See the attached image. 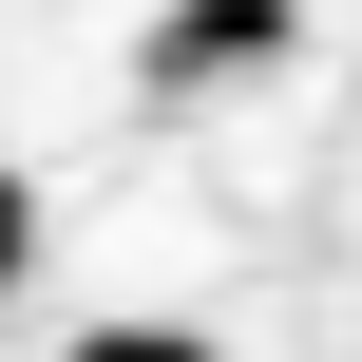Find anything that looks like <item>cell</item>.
Here are the masks:
<instances>
[{
	"mask_svg": "<svg viewBox=\"0 0 362 362\" xmlns=\"http://www.w3.org/2000/svg\"><path fill=\"white\" fill-rule=\"evenodd\" d=\"M286 57V0H172L153 19V95H210V76H267Z\"/></svg>",
	"mask_w": 362,
	"mask_h": 362,
	"instance_id": "1",
	"label": "cell"
},
{
	"mask_svg": "<svg viewBox=\"0 0 362 362\" xmlns=\"http://www.w3.org/2000/svg\"><path fill=\"white\" fill-rule=\"evenodd\" d=\"M57 362H210V325H95V344H57Z\"/></svg>",
	"mask_w": 362,
	"mask_h": 362,
	"instance_id": "2",
	"label": "cell"
},
{
	"mask_svg": "<svg viewBox=\"0 0 362 362\" xmlns=\"http://www.w3.org/2000/svg\"><path fill=\"white\" fill-rule=\"evenodd\" d=\"M19 267H38V191L0 172V286H19Z\"/></svg>",
	"mask_w": 362,
	"mask_h": 362,
	"instance_id": "3",
	"label": "cell"
}]
</instances>
